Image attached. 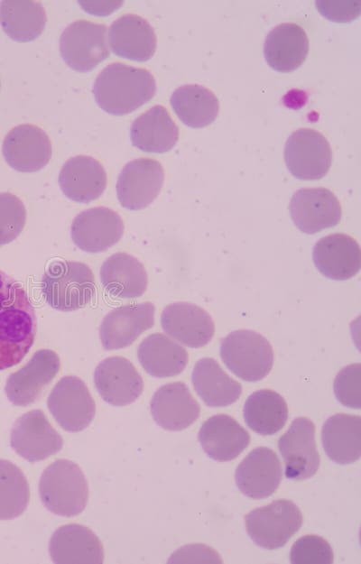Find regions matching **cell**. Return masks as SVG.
<instances>
[{
	"instance_id": "ac0fdd59",
	"label": "cell",
	"mask_w": 361,
	"mask_h": 564,
	"mask_svg": "<svg viewBox=\"0 0 361 564\" xmlns=\"http://www.w3.org/2000/svg\"><path fill=\"white\" fill-rule=\"evenodd\" d=\"M95 386L107 403L125 406L134 402L143 391V381L134 365L122 356L102 360L95 369Z\"/></svg>"
},
{
	"instance_id": "4dcf8cb0",
	"label": "cell",
	"mask_w": 361,
	"mask_h": 564,
	"mask_svg": "<svg viewBox=\"0 0 361 564\" xmlns=\"http://www.w3.org/2000/svg\"><path fill=\"white\" fill-rule=\"evenodd\" d=\"M137 356L142 367L157 378L178 375L189 360L186 349L162 333L147 336L138 347Z\"/></svg>"
},
{
	"instance_id": "9a60e30c",
	"label": "cell",
	"mask_w": 361,
	"mask_h": 564,
	"mask_svg": "<svg viewBox=\"0 0 361 564\" xmlns=\"http://www.w3.org/2000/svg\"><path fill=\"white\" fill-rule=\"evenodd\" d=\"M124 230V222L116 211L96 207L75 217L70 227V236L82 251L101 253L116 244Z\"/></svg>"
},
{
	"instance_id": "6da1fadb",
	"label": "cell",
	"mask_w": 361,
	"mask_h": 564,
	"mask_svg": "<svg viewBox=\"0 0 361 564\" xmlns=\"http://www.w3.org/2000/svg\"><path fill=\"white\" fill-rule=\"evenodd\" d=\"M36 328L25 290L0 271V371L23 359L34 343Z\"/></svg>"
},
{
	"instance_id": "f546056e",
	"label": "cell",
	"mask_w": 361,
	"mask_h": 564,
	"mask_svg": "<svg viewBox=\"0 0 361 564\" xmlns=\"http://www.w3.org/2000/svg\"><path fill=\"white\" fill-rule=\"evenodd\" d=\"M321 440L327 456L334 462L346 465L359 459L361 453V418L338 413L324 422Z\"/></svg>"
},
{
	"instance_id": "ab89813d",
	"label": "cell",
	"mask_w": 361,
	"mask_h": 564,
	"mask_svg": "<svg viewBox=\"0 0 361 564\" xmlns=\"http://www.w3.org/2000/svg\"><path fill=\"white\" fill-rule=\"evenodd\" d=\"M169 562H212L221 563L219 554L204 544L186 545L175 551Z\"/></svg>"
},
{
	"instance_id": "836d02e7",
	"label": "cell",
	"mask_w": 361,
	"mask_h": 564,
	"mask_svg": "<svg viewBox=\"0 0 361 564\" xmlns=\"http://www.w3.org/2000/svg\"><path fill=\"white\" fill-rule=\"evenodd\" d=\"M244 419L247 426L261 435L280 431L288 419V406L278 393L262 389L251 393L244 405Z\"/></svg>"
},
{
	"instance_id": "30bf717a",
	"label": "cell",
	"mask_w": 361,
	"mask_h": 564,
	"mask_svg": "<svg viewBox=\"0 0 361 564\" xmlns=\"http://www.w3.org/2000/svg\"><path fill=\"white\" fill-rule=\"evenodd\" d=\"M278 449L288 479L304 480L317 473L320 458L315 441V425L310 419H294L286 432L280 437Z\"/></svg>"
},
{
	"instance_id": "5bb4252c",
	"label": "cell",
	"mask_w": 361,
	"mask_h": 564,
	"mask_svg": "<svg viewBox=\"0 0 361 564\" xmlns=\"http://www.w3.org/2000/svg\"><path fill=\"white\" fill-rule=\"evenodd\" d=\"M289 208L294 225L308 235L337 226L342 214L339 200L325 188L297 190L291 199Z\"/></svg>"
},
{
	"instance_id": "603a6c76",
	"label": "cell",
	"mask_w": 361,
	"mask_h": 564,
	"mask_svg": "<svg viewBox=\"0 0 361 564\" xmlns=\"http://www.w3.org/2000/svg\"><path fill=\"white\" fill-rule=\"evenodd\" d=\"M107 176L103 165L87 155L69 158L59 174V185L63 194L75 202L89 203L105 191Z\"/></svg>"
},
{
	"instance_id": "e575fe53",
	"label": "cell",
	"mask_w": 361,
	"mask_h": 564,
	"mask_svg": "<svg viewBox=\"0 0 361 564\" xmlns=\"http://www.w3.org/2000/svg\"><path fill=\"white\" fill-rule=\"evenodd\" d=\"M47 22L45 9L39 2L2 1L0 23L5 32L16 42H30L39 37Z\"/></svg>"
},
{
	"instance_id": "7c38bea8",
	"label": "cell",
	"mask_w": 361,
	"mask_h": 564,
	"mask_svg": "<svg viewBox=\"0 0 361 564\" xmlns=\"http://www.w3.org/2000/svg\"><path fill=\"white\" fill-rule=\"evenodd\" d=\"M10 444L23 458L36 462L59 452L63 439L42 411L32 410L23 414L14 422Z\"/></svg>"
},
{
	"instance_id": "8fae6325",
	"label": "cell",
	"mask_w": 361,
	"mask_h": 564,
	"mask_svg": "<svg viewBox=\"0 0 361 564\" xmlns=\"http://www.w3.org/2000/svg\"><path fill=\"white\" fill-rule=\"evenodd\" d=\"M163 180V168L158 161L139 158L127 162L116 186L120 205L129 210L145 208L159 195Z\"/></svg>"
},
{
	"instance_id": "1f68e13d",
	"label": "cell",
	"mask_w": 361,
	"mask_h": 564,
	"mask_svg": "<svg viewBox=\"0 0 361 564\" xmlns=\"http://www.w3.org/2000/svg\"><path fill=\"white\" fill-rule=\"evenodd\" d=\"M191 382L198 395L210 407L230 405L242 393L241 384L210 357L201 358L195 364Z\"/></svg>"
},
{
	"instance_id": "d4e9b609",
	"label": "cell",
	"mask_w": 361,
	"mask_h": 564,
	"mask_svg": "<svg viewBox=\"0 0 361 564\" xmlns=\"http://www.w3.org/2000/svg\"><path fill=\"white\" fill-rule=\"evenodd\" d=\"M54 563H94L104 561V548L98 537L88 527L66 524L57 529L49 542Z\"/></svg>"
},
{
	"instance_id": "4fadbf2b",
	"label": "cell",
	"mask_w": 361,
	"mask_h": 564,
	"mask_svg": "<svg viewBox=\"0 0 361 564\" xmlns=\"http://www.w3.org/2000/svg\"><path fill=\"white\" fill-rule=\"evenodd\" d=\"M60 368L59 356L51 349L36 351L29 362L11 374L5 383L8 400L16 406L34 402Z\"/></svg>"
},
{
	"instance_id": "f35d334b",
	"label": "cell",
	"mask_w": 361,
	"mask_h": 564,
	"mask_svg": "<svg viewBox=\"0 0 361 564\" xmlns=\"http://www.w3.org/2000/svg\"><path fill=\"white\" fill-rule=\"evenodd\" d=\"M334 393L344 406L360 409L361 406V365L351 364L342 368L334 380Z\"/></svg>"
},
{
	"instance_id": "ffe728a7",
	"label": "cell",
	"mask_w": 361,
	"mask_h": 564,
	"mask_svg": "<svg viewBox=\"0 0 361 564\" xmlns=\"http://www.w3.org/2000/svg\"><path fill=\"white\" fill-rule=\"evenodd\" d=\"M161 325L171 337L192 348L206 346L215 333L211 316L199 306L184 301L166 306Z\"/></svg>"
},
{
	"instance_id": "74e56055",
	"label": "cell",
	"mask_w": 361,
	"mask_h": 564,
	"mask_svg": "<svg viewBox=\"0 0 361 564\" xmlns=\"http://www.w3.org/2000/svg\"><path fill=\"white\" fill-rule=\"evenodd\" d=\"M333 550L329 543L318 535H305L292 546L290 559L292 564H330Z\"/></svg>"
},
{
	"instance_id": "cb8c5ba5",
	"label": "cell",
	"mask_w": 361,
	"mask_h": 564,
	"mask_svg": "<svg viewBox=\"0 0 361 564\" xmlns=\"http://www.w3.org/2000/svg\"><path fill=\"white\" fill-rule=\"evenodd\" d=\"M108 40L116 55L134 61L150 60L157 43L152 25L144 18L133 14H124L111 23Z\"/></svg>"
},
{
	"instance_id": "5b68a950",
	"label": "cell",
	"mask_w": 361,
	"mask_h": 564,
	"mask_svg": "<svg viewBox=\"0 0 361 564\" xmlns=\"http://www.w3.org/2000/svg\"><path fill=\"white\" fill-rule=\"evenodd\" d=\"M220 356L235 375L247 382L264 378L273 364V351L269 341L248 329L235 330L224 337Z\"/></svg>"
},
{
	"instance_id": "ba28073f",
	"label": "cell",
	"mask_w": 361,
	"mask_h": 564,
	"mask_svg": "<svg viewBox=\"0 0 361 564\" xmlns=\"http://www.w3.org/2000/svg\"><path fill=\"white\" fill-rule=\"evenodd\" d=\"M284 161L293 177L304 180H319L331 166L330 144L314 129H298L285 143Z\"/></svg>"
},
{
	"instance_id": "e0dca14e",
	"label": "cell",
	"mask_w": 361,
	"mask_h": 564,
	"mask_svg": "<svg viewBox=\"0 0 361 564\" xmlns=\"http://www.w3.org/2000/svg\"><path fill=\"white\" fill-rule=\"evenodd\" d=\"M155 307L146 301L117 307L103 319L99 337L106 350H116L133 344L154 324Z\"/></svg>"
},
{
	"instance_id": "44dd1931",
	"label": "cell",
	"mask_w": 361,
	"mask_h": 564,
	"mask_svg": "<svg viewBox=\"0 0 361 564\" xmlns=\"http://www.w3.org/2000/svg\"><path fill=\"white\" fill-rule=\"evenodd\" d=\"M151 414L162 429L172 431L190 427L199 416L200 406L182 382L161 386L151 400Z\"/></svg>"
},
{
	"instance_id": "7402d4cb",
	"label": "cell",
	"mask_w": 361,
	"mask_h": 564,
	"mask_svg": "<svg viewBox=\"0 0 361 564\" xmlns=\"http://www.w3.org/2000/svg\"><path fill=\"white\" fill-rule=\"evenodd\" d=\"M312 258L321 274L336 281L354 277L361 265L358 243L345 234H333L320 238L314 245Z\"/></svg>"
},
{
	"instance_id": "8d00e7d4",
	"label": "cell",
	"mask_w": 361,
	"mask_h": 564,
	"mask_svg": "<svg viewBox=\"0 0 361 564\" xmlns=\"http://www.w3.org/2000/svg\"><path fill=\"white\" fill-rule=\"evenodd\" d=\"M25 222L23 201L12 193H0V245L14 241L22 233Z\"/></svg>"
},
{
	"instance_id": "9c48e42d",
	"label": "cell",
	"mask_w": 361,
	"mask_h": 564,
	"mask_svg": "<svg viewBox=\"0 0 361 564\" xmlns=\"http://www.w3.org/2000/svg\"><path fill=\"white\" fill-rule=\"evenodd\" d=\"M47 406L58 424L69 432L86 429L96 414V403L88 388L74 375L58 381L47 399Z\"/></svg>"
},
{
	"instance_id": "f1b7e54d",
	"label": "cell",
	"mask_w": 361,
	"mask_h": 564,
	"mask_svg": "<svg viewBox=\"0 0 361 564\" xmlns=\"http://www.w3.org/2000/svg\"><path fill=\"white\" fill-rule=\"evenodd\" d=\"M100 280L111 295L123 299L142 296L148 285V275L143 264L126 253H116L103 263Z\"/></svg>"
},
{
	"instance_id": "2e32d148",
	"label": "cell",
	"mask_w": 361,
	"mask_h": 564,
	"mask_svg": "<svg viewBox=\"0 0 361 564\" xmlns=\"http://www.w3.org/2000/svg\"><path fill=\"white\" fill-rule=\"evenodd\" d=\"M2 153L7 164L21 172H34L48 164L52 147L40 127L23 124L14 127L4 139Z\"/></svg>"
},
{
	"instance_id": "4316f807",
	"label": "cell",
	"mask_w": 361,
	"mask_h": 564,
	"mask_svg": "<svg viewBox=\"0 0 361 564\" xmlns=\"http://www.w3.org/2000/svg\"><path fill=\"white\" fill-rule=\"evenodd\" d=\"M309 52L306 32L293 23H281L267 34L264 54L267 64L274 70L287 73L298 69Z\"/></svg>"
},
{
	"instance_id": "52a82bcc",
	"label": "cell",
	"mask_w": 361,
	"mask_h": 564,
	"mask_svg": "<svg viewBox=\"0 0 361 564\" xmlns=\"http://www.w3.org/2000/svg\"><path fill=\"white\" fill-rule=\"evenodd\" d=\"M106 30V25L88 20L69 23L60 38V51L66 64L74 70L88 72L107 59Z\"/></svg>"
},
{
	"instance_id": "83f0119b",
	"label": "cell",
	"mask_w": 361,
	"mask_h": 564,
	"mask_svg": "<svg viewBox=\"0 0 361 564\" xmlns=\"http://www.w3.org/2000/svg\"><path fill=\"white\" fill-rule=\"evenodd\" d=\"M132 144L145 153H163L179 139V128L168 110L157 105L134 120L130 128Z\"/></svg>"
},
{
	"instance_id": "60d3db41",
	"label": "cell",
	"mask_w": 361,
	"mask_h": 564,
	"mask_svg": "<svg viewBox=\"0 0 361 564\" xmlns=\"http://www.w3.org/2000/svg\"><path fill=\"white\" fill-rule=\"evenodd\" d=\"M0 86H1V83H0Z\"/></svg>"
},
{
	"instance_id": "8992f818",
	"label": "cell",
	"mask_w": 361,
	"mask_h": 564,
	"mask_svg": "<svg viewBox=\"0 0 361 564\" xmlns=\"http://www.w3.org/2000/svg\"><path fill=\"white\" fill-rule=\"evenodd\" d=\"M245 524L248 536L256 545L276 550L300 530L302 514L293 502L279 499L250 511L245 516Z\"/></svg>"
},
{
	"instance_id": "277c9868",
	"label": "cell",
	"mask_w": 361,
	"mask_h": 564,
	"mask_svg": "<svg viewBox=\"0 0 361 564\" xmlns=\"http://www.w3.org/2000/svg\"><path fill=\"white\" fill-rule=\"evenodd\" d=\"M42 291L51 308L77 310L88 304L95 294L94 273L80 262L54 261L42 276Z\"/></svg>"
},
{
	"instance_id": "d590c367",
	"label": "cell",
	"mask_w": 361,
	"mask_h": 564,
	"mask_svg": "<svg viewBox=\"0 0 361 564\" xmlns=\"http://www.w3.org/2000/svg\"><path fill=\"white\" fill-rule=\"evenodd\" d=\"M29 500L30 487L24 474L14 463L0 459V520L20 516Z\"/></svg>"
},
{
	"instance_id": "7a4b0ae2",
	"label": "cell",
	"mask_w": 361,
	"mask_h": 564,
	"mask_svg": "<svg viewBox=\"0 0 361 564\" xmlns=\"http://www.w3.org/2000/svg\"><path fill=\"white\" fill-rule=\"evenodd\" d=\"M155 91L156 82L149 70L120 62L104 68L92 89L99 107L115 116L133 112L151 100Z\"/></svg>"
},
{
	"instance_id": "484cf974",
	"label": "cell",
	"mask_w": 361,
	"mask_h": 564,
	"mask_svg": "<svg viewBox=\"0 0 361 564\" xmlns=\"http://www.w3.org/2000/svg\"><path fill=\"white\" fill-rule=\"evenodd\" d=\"M198 439L206 454L220 462L235 459L250 443L247 430L226 414L214 415L205 421Z\"/></svg>"
},
{
	"instance_id": "d6986e66",
	"label": "cell",
	"mask_w": 361,
	"mask_h": 564,
	"mask_svg": "<svg viewBox=\"0 0 361 564\" xmlns=\"http://www.w3.org/2000/svg\"><path fill=\"white\" fill-rule=\"evenodd\" d=\"M276 453L269 448L251 450L240 462L235 473L238 489L253 499L272 495L279 487L282 471Z\"/></svg>"
},
{
	"instance_id": "d6a6232c",
	"label": "cell",
	"mask_w": 361,
	"mask_h": 564,
	"mask_svg": "<svg viewBox=\"0 0 361 564\" xmlns=\"http://www.w3.org/2000/svg\"><path fill=\"white\" fill-rule=\"evenodd\" d=\"M170 103L180 120L192 128H202L212 124L219 111L216 95L198 84L176 88L171 96Z\"/></svg>"
},
{
	"instance_id": "3957f363",
	"label": "cell",
	"mask_w": 361,
	"mask_h": 564,
	"mask_svg": "<svg viewBox=\"0 0 361 564\" xmlns=\"http://www.w3.org/2000/svg\"><path fill=\"white\" fill-rule=\"evenodd\" d=\"M88 484L81 468L69 459H58L42 472L39 495L52 513L72 517L80 513L88 501Z\"/></svg>"
}]
</instances>
